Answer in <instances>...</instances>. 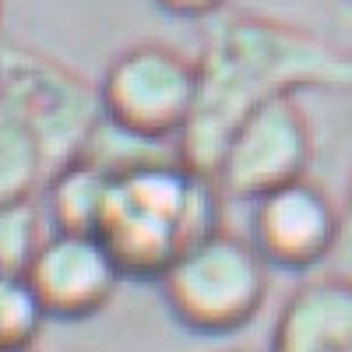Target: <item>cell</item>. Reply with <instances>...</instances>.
Masks as SVG:
<instances>
[{"mask_svg": "<svg viewBox=\"0 0 352 352\" xmlns=\"http://www.w3.org/2000/svg\"><path fill=\"white\" fill-rule=\"evenodd\" d=\"M268 268L250 236L219 229L176 254L159 278V292L184 328L229 335L261 314L268 300Z\"/></svg>", "mask_w": 352, "mask_h": 352, "instance_id": "3", "label": "cell"}, {"mask_svg": "<svg viewBox=\"0 0 352 352\" xmlns=\"http://www.w3.org/2000/svg\"><path fill=\"white\" fill-rule=\"evenodd\" d=\"M25 278L32 282L50 317L85 320L106 310L127 275L96 232H50Z\"/></svg>", "mask_w": 352, "mask_h": 352, "instance_id": "8", "label": "cell"}, {"mask_svg": "<svg viewBox=\"0 0 352 352\" xmlns=\"http://www.w3.org/2000/svg\"><path fill=\"white\" fill-rule=\"evenodd\" d=\"M201 92V67L166 43H134L99 81L102 116L144 138L180 144Z\"/></svg>", "mask_w": 352, "mask_h": 352, "instance_id": "4", "label": "cell"}, {"mask_svg": "<svg viewBox=\"0 0 352 352\" xmlns=\"http://www.w3.org/2000/svg\"><path fill=\"white\" fill-rule=\"evenodd\" d=\"M50 155L36 124L14 96L0 88V204L36 201L50 180Z\"/></svg>", "mask_w": 352, "mask_h": 352, "instance_id": "11", "label": "cell"}, {"mask_svg": "<svg viewBox=\"0 0 352 352\" xmlns=\"http://www.w3.org/2000/svg\"><path fill=\"white\" fill-rule=\"evenodd\" d=\"M197 67L201 92L194 116L180 138V159L208 176H215L232 131L261 102L285 96L289 88L303 81H352V64L338 60L289 28L257 18L222 25Z\"/></svg>", "mask_w": 352, "mask_h": 352, "instance_id": "1", "label": "cell"}, {"mask_svg": "<svg viewBox=\"0 0 352 352\" xmlns=\"http://www.w3.org/2000/svg\"><path fill=\"white\" fill-rule=\"evenodd\" d=\"M81 155L92 159L96 166H102L113 176H127V173L144 169V166H159V162H169V159H180V144L176 141H159V138H144L138 131H127L120 124H113L109 116H99V124H96L92 134H88Z\"/></svg>", "mask_w": 352, "mask_h": 352, "instance_id": "12", "label": "cell"}, {"mask_svg": "<svg viewBox=\"0 0 352 352\" xmlns=\"http://www.w3.org/2000/svg\"><path fill=\"white\" fill-rule=\"evenodd\" d=\"M155 4L176 18H208L215 14L226 0H155Z\"/></svg>", "mask_w": 352, "mask_h": 352, "instance_id": "15", "label": "cell"}, {"mask_svg": "<svg viewBox=\"0 0 352 352\" xmlns=\"http://www.w3.org/2000/svg\"><path fill=\"white\" fill-rule=\"evenodd\" d=\"M310 155V124L300 102L285 92L261 102L240 120L215 166V184L229 197L257 201L292 180H303Z\"/></svg>", "mask_w": 352, "mask_h": 352, "instance_id": "6", "label": "cell"}, {"mask_svg": "<svg viewBox=\"0 0 352 352\" xmlns=\"http://www.w3.org/2000/svg\"><path fill=\"white\" fill-rule=\"evenodd\" d=\"M250 243L285 272H310L338 254L342 208L310 176L250 201Z\"/></svg>", "mask_w": 352, "mask_h": 352, "instance_id": "7", "label": "cell"}, {"mask_svg": "<svg viewBox=\"0 0 352 352\" xmlns=\"http://www.w3.org/2000/svg\"><path fill=\"white\" fill-rule=\"evenodd\" d=\"M0 88L14 96L36 124L53 169L81 155L102 116L99 85L92 88L78 71L25 46L0 50Z\"/></svg>", "mask_w": 352, "mask_h": 352, "instance_id": "5", "label": "cell"}, {"mask_svg": "<svg viewBox=\"0 0 352 352\" xmlns=\"http://www.w3.org/2000/svg\"><path fill=\"white\" fill-rule=\"evenodd\" d=\"M338 254L352 261V180H349L345 208H342V243H338Z\"/></svg>", "mask_w": 352, "mask_h": 352, "instance_id": "16", "label": "cell"}, {"mask_svg": "<svg viewBox=\"0 0 352 352\" xmlns=\"http://www.w3.org/2000/svg\"><path fill=\"white\" fill-rule=\"evenodd\" d=\"M46 317L43 300L25 275L0 278V352H32Z\"/></svg>", "mask_w": 352, "mask_h": 352, "instance_id": "13", "label": "cell"}, {"mask_svg": "<svg viewBox=\"0 0 352 352\" xmlns=\"http://www.w3.org/2000/svg\"><path fill=\"white\" fill-rule=\"evenodd\" d=\"M43 240V212L36 201L0 204V278L25 275Z\"/></svg>", "mask_w": 352, "mask_h": 352, "instance_id": "14", "label": "cell"}, {"mask_svg": "<svg viewBox=\"0 0 352 352\" xmlns=\"http://www.w3.org/2000/svg\"><path fill=\"white\" fill-rule=\"evenodd\" d=\"M222 229V187L184 159L116 176L99 236L127 278H162L184 247Z\"/></svg>", "mask_w": 352, "mask_h": 352, "instance_id": "2", "label": "cell"}, {"mask_svg": "<svg viewBox=\"0 0 352 352\" xmlns=\"http://www.w3.org/2000/svg\"><path fill=\"white\" fill-rule=\"evenodd\" d=\"M113 190H116V176L85 155L53 169L43 187L46 219L53 232H96L99 236V229L109 215Z\"/></svg>", "mask_w": 352, "mask_h": 352, "instance_id": "10", "label": "cell"}, {"mask_svg": "<svg viewBox=\"0 0 352 352\" xmlns=\"http://www.w3.org/2000/svg\"><path fill=\"white\" fill-rule=\"evenodd\" d=\"M268 352H352V275L307 278L278 310Z\"/></svg>", "mask_w": 352, "mask_h": 352, "instance_id": "9", "label": "cell"}]
</instances>
